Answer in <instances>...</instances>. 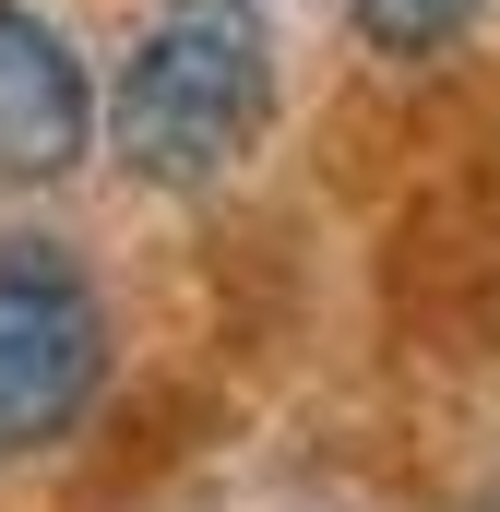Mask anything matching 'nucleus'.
Returning <instances> with one entry per match:
<instances>
[{
	"instance_id": "f03ea898",
	"label": "nucleus",
	"mask_w": 500,
	"mask_h": 512,
	"mask_svg": "<svg viewBox=\"0 0 500 512\" xmlns=\"http://www.w3.org/2000/svg\"><path fill=\"white\" fill-rule=\"evenodd\" d=\"M120 382V298L84 239L0 227V465H48L96 429Z\"/></svg>"
},
{
	"instance_id": "7ed1b4c3",
	"label": "nucleus",
	"mask_w": 500,
	"mask_h": 512,
	"mask_svg": "<svg viewBox=\"0 0 500 512\" xmlns=\"http://www.w3.org/2000/svg\"><path fill=\"white\" fill-rule=\"evenodd\" d=\"M108 155V60L48 12V0H0V191H72Z\"/></svg>"
},
{
	"instance_id": "f257e3e1",
	"label": "nucleus",
	"mask_w": 500,
	"mask_h": 512,
	"mask_svg": "<svg viewBox=\"0 0 500 512\" xmlns=\"http://www.w3.org/2000/svg\"><path fill=\"white\" fill-rule=\"evenodd\" d=\"M286 120V36L262 0H143L108 48V167L155 203H215Z\"/></svg>"
},
{
	"instance_id": "20e7f679",
	"label": "nucleus",
	"mask_w": 500,
	"mask_h": 512,
	"mask_svg": "<svg viewBox=\"0 0 500 512\" xmlns=\"http://www.w3.org/2000/svg\"><path fill=\"white\" fill-rule=\"evenodd\" d=\"M489 12H500V0H346L358 48L393 60V72H441V60H465Z\"/></svg>"
}]
</instances>
